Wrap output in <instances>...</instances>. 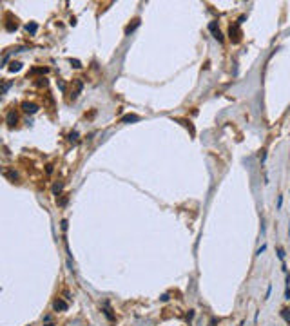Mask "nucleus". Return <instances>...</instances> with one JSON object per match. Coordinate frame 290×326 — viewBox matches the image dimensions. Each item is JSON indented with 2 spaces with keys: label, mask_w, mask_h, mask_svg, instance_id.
I'll use <instances>...</instances> for the list:
<instances>
[{
  "label": "nucleus",
  "mask_w": 290,
  "mask_h": 326,
  "mask_svg": "<svg viewBox=\"0 0 290 326\" xmlns=\"http://www.w3.org/2000/svg\"><path fill=\"white\" fill-rule=\"evenodd\" d=\"M208 31H210L212 34H214V38H216V40H218L219 44H221L223 40H225L223 33L219 31V27H218V22H210V24H208Z\"/></svg>",
  "instance_id": "obj_1"
},
{
  "label": "nucleus",
  "mask_w": 290,
  "mask_h": 326,
  "mask_svg": "<svg viewBox=\"0 0 290 326\" xmlns=\"http://www.w3.org/2000/svg\"><path fill=\"white\" fill-rule=\"evenodd\" d=\"M22 109H24V112H27V114L38 112V105L33 103V102H22Z\"/></svg>",
  "instance_id": "obj_2"
},
{
  "label": "nucleus",
  "mask_w": 290,
  "mask_h": 326,
  "mask_svg": "<svg viewBox=\"0 0 290 326\" xmlns=\"http://www.w3.org/2000/svg\"><path fill=\"white\" fill-rule=\"evenodd\" d=\"M16 120H18V116H16V111H15V109H11L9 112L6 114V123H7L9 127H13L15 123H16Z\"/></svg>",
  "instance_id": "obj_3"
},
{
  "label": "nucleus",
  "mask_w": 290,
  "mask_h": 326,
  "mask_svg": "<svg viewBox=\"0 0 290 326\" xmlns=\"http://www.w3.org/2000/svg\"><path fill=\"white\" fill-rule=\"evenodd\" d=\"M74 87H76V91H74V94H72V100H76L78 96L82 94V91H83V82H82V78H76V80H74Z\"/></svg>",
  "instance_id": "obj_4"
},
{
  "label": "nucleus",
  "mask_w": 290,
  "mask_h": 326,
  "mask_svg": "<svg viewBox=\"0 0 290 326\" xmlns=\"http://www.w3.org/2000/svg\"><path fill=\"white\" fill-rule=\"evenodd\" d=\"M53 308H54L56 312H65L69 306H67V303H65V301H62V299H56V301L53 303Z\"/></svg>",
  "instance_id": "obj_5"
},
{
  "label": "nucleus",
  "mask_w": 290,
  "mask_h": 326,
  "mask_svg": "<svg viewBox=\"0 0 290 326\" xmlns=\"http://www.w3.org/2000/svg\"><path fill=\"white\" fill-rule=\"evenodd\" d=\"M131 122H140V116L125 114V116H122V120H120V123H131Z\"/></svg>",
  "instance_id": "obj_6"
},
{
  "label": "nucleus",
  "mask_w": 290,
  "mask_h": 326,
  "mask_svg": "<svg viewBox=\"0 0 290 326\" xmlns=\"http://www.w3.org/2000/svg\"><path fill=\"white\" fill-rule=\"evenodd\" d=\"M47 73H49L47 67H36V69H31V71H29V74H47Z\"/></svg>",
  "instance_id": "obj_7"
},
{
  "label": "nucleus",
  "mask_w": 290,
  "mask_h": 326,
  "mask_svg": "<svg viewBox=\"0 0 290 326\" xmlns=\"http://www.w3.org/2000/svg\"><path fill=\"white\" fill-rule=\"evenodd\" d=\"M285 299L290 301V275L287 273V286H285Z\"/></svg>",
  "instance_id": "obj_8"
},
{
  "label": "nucleus",
  "mask_w": 290,
  "mask_h": 326,
  "mask_svg": "<svg viewBox=\"0 0 290 326\" xmlns=\"http://www.w3.org/2000/svg\"><path fill=\"white\" fill-rule=\"evenodd\" d=\"M26 29H27V33H31V34H35V33H36V29H38V25H36L35 22H29V24L26 25Z\"/></svg>",
  "instance_id": "obj_9"
},
{
  "label": "nucleus",
  "mask_w": 290,
  "mask_h": 326,
  "mask_svg": "<svg viewBox=\"0 0 290 326\" xmlns=\"http://www.w3.org/2000/svg\"><path fill=\"white\" fill-rule=\"evenodd\" d=\"M62 189H63V183H54V185H53V194L58 196V194L62 192Z\"/></svg>",
  "instance_id": "obj_10"
},
{
  "label": "nucleus",
  "mask_w": 290,
  "mask_h": 326,
  "mask_svg": "<svg viewBox=\"0 0 290 326\" xmlns=\"http://www.w3.org/2000/svg\"><path fill=\"white\" fill-rule=\"evenodd\" d=\"M20 69H22V63L20 62H13V63H11V67H9L11 73H18Z\"/></svg>",
  "instance_id": "obj_11"
},
{
  "label": "nucleus",
  "mask_w": 290,
  "mask_h": 326,
  "mask_svg": "<svg viewBox=\"0 0 290 326\" xmlns=\"http://www.w3.org/2000/svg\"><path fill=\"white\" fill-rule=\"evenodd\" d=\"M138 25H140V20H134V24H133V25H127V27H125V34L133 33V31L136 29V27H138Z\"/></svg>",
  "instance_id": "obj_12"
},
{
  "label": "nucleus",
  "mask_w": 290,
  "mask_h": 326,
  "mask_svg": "<svg viewBox=\"0 0 290 326\" xmlns=\"http://www.w3.org/2000/svg\"><path fill=\"white\" fill-rule=\"evenodd\" d=\"M228 34H230V40H232V36H234V42H238V40H239V36H238V27H230Z\"/></svg>",
  "instance_id": "obj_13"
},
{
  "label": "nucleus",
  "mask_w": 290,
  "mask_h": 326,
  "mask_svg": "<svg viewBox=\"0 0 290 326\" xmlns=\"http://www.w3.org/2000/svg\"><path fill=\"white\" fill-rule=\"evenodd\" d=\"M78 132H76V131H72L71 134H69V141H71V143H78Z\"/></svg>",
  "instance_id": "obj_14"
},
{
  "label": "nucleus",
  "mask_w": 290,
  "mask_h": 326,
  "mask_svg": "<svg viewBox=\"0 0 290 326\" xmlns=\"http://www.w3.org/2000/svg\"><path fill=\"white\" fill-rule=\"evenodd\" d=\"M6 176H7V178H11L13 181H15V179H18V174H16V170H6Z\"/></svg>",
  "instance_id": "obj_15"
},
{
  "label": "nucleus",
  "mask_w": 290,
  "mask_h": 326,
  "mask_svg": "<svg viewBox=\"0 0 290 326\" xmlns=\"http://www.w3.org/2000/svg\"><path fill=\"white\" fill-rule=\"evenodd\" d=\"M69 62H71V65L72 67H76V69H80V67H82V62H80V60H76V58H74V60H69Z\"/></svg>",
  "instance_id": "obj_16"
},
{
  "label": "nucleus",
  "mask_w": 290,
  "mask_h": 326,
  "mask_svg": "<svg viewBox=\"0 0 290 326\" xmlns=\"http://www.w3.org/2000/svg\"><path fill=\"white\" fill-rule=\"evenodd\" d=\"M16 27H18L16 24H11V22H7V24H6V29H7V31H15Z\"/></svg>",
  "instance_id": "obj_17"
},
{
  "label": "nucleus",
  "mask_w": 290,
  "mask_h": 326,
  "mask_svg": "<svg viewBox=\"0 0 290 326\" xmlns=\"http://www.w3.org/2000/svg\"><path fill=\"white\" fill-rule=\"evenodd\" d=\"M11 84H13V82H6V84L2 85V94H6V93H7V89L11 87Z\"/></svg>",
  "instance_id": "obj_18"
},
{
  "label": "nucleus",
  "mask_w": 290,
  "mask_h": 326,
  "mask_svg": "<svg viewBox=\"0 0 290 326\" xmlns=\"http://www.w3.org/2000/svg\"><path fill=\"white\" fill-rule=\"evenodd\" d=\"M281 315L285 317V321H287V323H290V312H288V310H283V312H281Z\"/></svg>",
  "instance_id": "obj_19"
},
{
  "label": "nucleus",
  "mask_w": 290,
  "mask_h": 326,
  "mask_svg": "<svg viewBox=\"0 0 290 326\" xmlns=\"http://www.w3.org/2000/svg\"><path fill=\"white\" fill-rule=\"evenodd\" d=\"M278 257H279L281 261L285 259V250H283V248H278Z\"/></svg>",
  "instance_id": "obj_20"
},
{
  "label": "nucleus",
  "mask_w": 290,
  "mask_h": 326,
  "mask_svg": "<svg viewBox=\"0 0 290 326\" xmlns=\"http://www.w3.org/2000/svg\"><path fill=\"white\" fill-rule=\"evenodd\" d=\"M58 89H60L62 93H63V91H65V84H63L62 80H58Z\"/></svg>",
  "instance_id": "obj_21"
},
{
  "label": "nucleus",
  "mask_w": 290,
  "mask_h": 326,
  "mask_svg": "<svg viewBox=\"0 0 290 326\" xmlns=\"http://www.w3.org/2000/svg\"><path fill=\"white\" fill-rule=\"evenodd\" d=\"M281 205H283V196H278V210L281 209Z\"/></svg>",
  "instance_id": "obj_22"
},
{
  "label": "nucleus",
  "mask_w": 290,
  "mask_h": 326,
  "mask_svg": "<svg viewBox=\"0 0 290 326\" xmlns=\"http://www.w3.org/2000/svg\"><path fill=\"white\" fill-rule=\"evenodd\" d=\"M270 292H272V286L269 284V288H267V294H265V301H267V299L270 297Z\"/></svg>",
  "instance_id": "obj_23"
},
{
  "label": "nucleus",
  "mask_w": 290,
  "mask_h": 326,
  "mask_svg": "<svg viewBox=\"0 0 290 326\" xmlns=\"http://www.w3.org/2000/svg\"><path fill=\"white\" fill-rule=\"evenodd\" d=\"M265 250H267V245H263V246L259 248L258 252H256V255H261V252H265Z\"/></svg>",
  "instance_id": "obj_24"
},
{
  "label": "nucleus",
  "mask_w": 290,
  "mask_h": 326,
  "mask_svg": "<svg viewBox=\"0 0 290 326\" xmlns=\"http://www.w3.org/2000/svg\"><path fill=\"white\" fill-rule=\"evenodd\" d=\"M62 230H67V221L62 219Z\"/></svg>",
  "instance_id": "obj_25"
},
{
  "label": "nucleus",
  "mask_w": 290,
  "mask_h": 326,
  "mask_svg": "<svg viewBox=\"0 0 290 326\" xmlns=\"http://www.w3.org/2000/svg\"><path fill=\"white\" fill-rule=\"evenodd\" d=\"M65 203H67V198H62V200H60V203H58V205H60V207H63V205H65Z\"/></svg>",
  "instance_id": "obj_26"
},
{
  "label": "nucleus",
  "mask_w": 290,
  "mask_h": 326,
  "mask_svg": "<svg viewBox=\"0 0 290 326\" xmlns=\"http://www.w3.org/2000/svg\"><path fill=\"white\" fill-rule=\"evenodd\" d=\"M161 301H169V294H163V295H161Z\"/></svg>",
  "instance_id": "obj_27"
},
{
  "label": "nucleus",
  "mask_w": 290,
  "mask_h": 326,
  "mask_svg": "<svg viewBox=\"0 0 290 326\" xmlns=\"http://www.w3.org/2000/svg\"><path fill=\"white\" fill-rule=\"evenodd\" d=\"M44 326H54V324H53V323H45Z\"/></svg>",
  "instance_id": "obj_28"
},
{
  "label": "nucleus",
  "mask_w": 290,
  "mask_h": 326,
  "mask_svg": "<svg viewBox=\"0 0 290 326\" xmlns=\"http://www.w3.org/2000/svg\"><path fill=\"white\" fill-rule=\"evenodd\" d=\"M239 326H243V323H241V324H239Z\"/></svg>",
  "instance_id": "obj_29"
}]
</instances>
